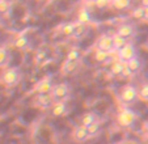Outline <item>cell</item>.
<instances>
[{
  "label": "cell",
  "mask_w": 148,
  "mask_h": 144,
  "mask_svg": "<svg viewBox=\"0 0 148 144\" xmlns=\"http://www.w3.org/2000/svg\"><path fill=\"white\" fill-rule=\"evenodd\" d=\"M135 121H136V113L134 110H131V109L127 108L123 109L117 115V123L119 127H125V128L131 127L135 123Z\"/></svg>",
  "instance_id": "cell-1"
},
{
  "label": "cell",
  "mask_w": 148,
  "mask_h": 144,
  "mask_svg": "<svg viewBox=\"0 0 148 144\" xmlns=\"http://www.w3.org/2000/svg\"><path fill=\"white\" fill-rule=\"evenodd\" d=\"M119 98L123 104L129 105V104H134L138 100V89L131 84L125 85L119 92Z\"/></svg>",
  "instance_id": "cell-2"
},
{
  "label": "cell",
  "mask_w": 148,
  "mask_h": 144,
  "mask_svg": "<svg viewBox=\"0 0 148 144\" xmlns=\"http://www.w3.org/2000/svg\"><path fill=\"white\" fill-rule=\"evenodd\" d=\"M20 71L14 67H11V68H7L5 71L3 72V75H1V81H3L4 85L7 86H14L18 84L20 81Z\"/></svg>",
  "instance_id": "cell-3"
},
{
  "label": "cell",
  "mask_w": 148,
  "mask_h": 144,
  "mask_svg": "<svg viewBox=\"0 0 148 144\" xmlns=\"http://www.w3.org/2000/svg\"><path fill=\"white\" fill-rule=\"evenodd\" d=\"M51 96H53L55 102H60V101H66L70 96V86L66 83H59L53 86L51 91Z\"/></svg>",
  "instance_id": "cell-4"
},
{
  "label": "cell",
  "mask_w": 148,
  "mask_h": 144,
  "mask_svg": "<svg viewBox=\"0 0 148 144\" xmlns=\"http://www.w3.org/2000/svg\"><path fill=\"white\" fill-rule=\"evenodd\" d=\"M117 53H118V59H119L121 62H123V63H127L130 59L136 56V50H135L134 45L129 43V42H127L121 50H118Z\"/></svg>",
  "instance_id": "cell-5"
},
{
  "label": "cell",
  "mask_w": 148,
  "mask_h": 144,
  "mask_svg": "<svg viewBox=\"0 0 148 144\" xmlns=\"http://www.w3.org/2000/svg\"><path fill=\"white\" fill-rule=\"evenodd\" d=\"M54 98L51 96V93H38V96L36 97V106L41 109H49L54 105Z\"/></svg>",
  "instance_id": "cell-6"
},
{
  "label": "cell",
  "mask_w": 148,
  "mask_h": 144,
  "mask_svg": "<svg viewBox=\"0 0 148 144\" xmlns=\"http://www.w3.org/2000/svg\"><path fill=\"white\" fill-rule=\"evenodd\" d=\"M97 49L102 51H106V53H113L114 49H113V38L112 36H108V34H103L98 38L97 41Z\"/></svg>",
  "instance_id": "cell-7"
},
{
  "label": "cell",
  "mask_w": 148,
  "mask_h": 144,
  "mask_svg": "<svg viewBox=\"0 0 148 144\" xmlns=\"http://www.w3.org/2000/svg\"><path fill=\"white\" fill-rule=\"evenodd\" d=\"M117 34L121 37H123L125 39H129L135 34V28L131 25V24H127V22H126V24H122V25L118 26Z\"/></svg>",
  "instance_id": "cell-8"
},
{
  "label": "cell",
  "mask_w": 148,
  "mask_h": 144,
  "mask_svg": "<svg viewBox=\"0 0 148 144\" xmlns=\"http://www.w3.org/2000/svg\"><path fill=\"white\" fill-rule=\"evenodd\" d=\"M72 136H73V139H75V141H79V143H83V141L89 139V134H88V131H87V127H84V126H81V125H79L77 127L75 128Z\"/></svg>",
  "instance_id": "cell-9"
},
{
  "label": "cell",
  "mask_w": 148,
  "mask_h": 144,
  "mask_svg": "<svg viewBox=\"0 0 148 144\" xmlns=\"http://www.w3.org/2000/svg\"><path fill=\"white\" fill-rule=\"evenodd\" d=\"M53 83H51L50 77H45L42 79L41 81H39L38 84H37L36 86V91L38 92V93H51V91H53Z\"/></svg>",
  "instance_id": "cell-10"
},
{
  "label": "cell",
  "mask_w": 148,
  "mask_h": 144,
  "mask_svg": "<svg viewBox=\"0 0 148 144\" xmlns=\"http://www.w3.org/2000/svg\"><path fill=\"white\" fill-rule=\"evenodd\" d=\"M51 113L54 117H63L67 113V105L66 101H60V102H54V105L51 106Z\"/></svg>",
  "instance_id": "cell-11"
},
{
  "label": "cell",
  "mask_w": 148,
  "mask_h": 144,
  "mask_svg": "<svg viewBox=\"0 0 148 144\" xmlns=\"http://www.w3.org/2000/svg\"><path fill=\"white\" fill-rule=\"evenodd\" d=\"M76 20H77V24H81V25H87L90 22V13L88 9L81 8L80 11L77 12V16H76Z\"/></svg>",
  "instance_id": "cell-12"
},
{
  "label": "cell",
  "mask_w": 148,
  "mask_h": 144,
  "mask_svg": "<svg viewBox=\"0 0 148 144\" xmlns=\"http://www.w3.org/2000/svg\"><path fill=\"white\" fill-rule=\"evenodd\" d=\"M87 131L89 134V138H95V136H97L102 131V125H101L100 121H96L92 125L87 126Z\"/></svg>",
  "instance_id": "cell-13"
},
{
  "label": "cell",
  "mask_w": 148,
  "mask_h": 144,
  "mask_svg": "<svg viewBox=\"0 0 148 144\" xmlns=\"http://www.w3.org/2000/svg\"><path fill=\"white\" fill-rule=\"evenodd\" d=\"M96 121H98L97 115H96L95 113H92V111H89V113H85L83 117H81V121H80V125L84 126V127H87V126L92 125L93 122H96Z\"/></svg>",
  "instance_id": "cell-14"
},
{
  "label": "cell",
  "mask_w": 148,
  "mask_h": 144,
  "mask_svg": "<svg viewBox=\"0 0 148 144\" xmlns=\"http://www.w3.org/2000/svg\"><path fill=\"white\" fill-rule=\"evenodd\" d=\"M112 38H113V49H114V51L121 50V49L127 43V39H125L123 37L118 36L117 33H115L114 36H112Z\"/></svg>",
  "instance_id": "cell-15"
},
{
  "label": "cell",
  "mask_w": 148,
  "mask_h": 144,
  "mask_svg": "<svg viewBox=\"0 0 148 144\" xmlns=\"http://www.w3.org/2000/svg\"><path fill=\"white\" fill-rule=\"evenodd\" d=\"M126 66L130 68V71L132 72V73H135V72H138L140 68H142V62H140V59L138 58V56H134L132 59H130L127 63H126Z\"/></svg>",
  "instance_id": "cell-16"
},
{
  "label": "cell",
  "mask_w": 148,
  "mask_h": 144,
  "mask_svg": "<svg viewBox=\"0 0 148 144\" xmlns=\"http://www.w3.org/2000/svg\"><path fill=\"white\" fill-rule=\"evenodd\" d=\"M123 67H125V63H123V62H121V60L113 62L112 66H110V73L114 76H121Z\"/></svg>",
  "instance_id": "cell-17"
},
{
  "label": "cell",
  "mask_w": 148,
  "mask_h": 144,
  "mask_svg": "<svg viewBox=\"0 0 148 144\" xmlns=\"http://www.w3.org/2000/svg\"><path fill=\"white\" fill-rule=\"evenodd\" d=\"M75 22H67L64 25L62 26V34L64 37H72L73 33H75Z\"/></svg>",
  "instance_id": "cell-18"
},
{
  "label": "cell",
  "mask_w": 148,
  "mask_h": 144,
  "mask_svg": "<svg viewBox=\"0 0 148 144\" xmlns=\"http://www.w3.org/2000/svg\"><path fill=\"white\" fill-rule=\"evenodd\" d=\"M29 46V39L25 36H20L14 39V47L18 49V50H24Z\"/></svg>",
  "instance_id": "cell-19"
},
{
  "label": "cell",
  "mask_w": 148,
  "mask_h": 144,
  "mask_svg": "<svg viewBox=\"0 0 148 144\" xmlns=\"http://www.w3.org/2000/svg\"><path fill=\"white\" fill-rule=\"evenodd\" d=\"M93 56H95V60L97 62V63H103V62H106L108 58H109V53L102 51V50H100V49H96Z\"/></svg>",
  "instance_id": "cell-20"
},
{
  "label": "cell",
  "mask_w": 148,
  "mask_h": 144,
  "mask_svg": "<svg viewBox=\"0 0 148 144\" xmlns=\"http://www.w3.org/2000/svg\"><path fill=\"white\" fill-rule=\"evenodd\" d=\"M113 5L115 9H126L131 4V0H112Z\"/></svg>",
  "instance_id": "cell-21"
},
{
  "label": "cell",
  "mask_w": 148,
  "mask_h": 144,
  "mask_svg": "<svg viewBox=\"0 0 148 144\" xmlns=\"http://www.w3.org/2000/svg\"><path fill=\"white\" fill-rule=\"evenodd\" d=\"M9 60V53L5 47H0V67H4Z\"/></svg>",
  "instance_id": "cell-22"
},
{
  "label": "cell",
  "mask_w": 148,
  "mask_h": 144,
  "mask_svg": "<svg viewBox=\"0 0 148 144\" xmlns=\"http://www.w3.org/2000/svg\"><path fill=\"white\" fill-rule=\"evenodd\" d=\"M138 97L142 98L143 101H148V83L142 84V86L138 91Z\"/></svg>",
  "instance_id": "cell-23"
},
{
  "label": "cell",
  "mask_w": 148,
  "mask_h": 144,
  "mask_svg": "<svg viewBox=\"0 0 148 144\" xmlns=\"http://www.w3.org/2000/svg\"><path fill=\"white\" fill-rule=\"evenodd\" d=\"M80 59V51L77 49H71L67 53V60L68 62H79Z\"/></svg>",
  "instance_id": "cell-24"
},
{
  "label": "cell",
  "mask_w": 148,
  "mask_h": 144,
  "mask_svg": "<svg viewBox=\"0 0 148 144\" xmlns=\"http://www.w3.org/2000/svg\"><path fill=\"white\" fill-rule=\"evenodd\" d=\"M76 67H77V62H68L67 60L64 63V66H63V71H64L66 73H71Z\"/></svg>",
  "instance_id": "cell-25"
},
{
  "label": "cell",
  "mask_w": 148,
  "mask_h": 144,
  "mask_svg": "<svg viewBox=\"0 0 148 144\" xmlns=\"http://www.w3.org/2000/svg\"><path fill=\"white\" fill-rule=\"evenodd\" d=\"M132 17L135 20H143L144 19V8L143 7H138L132 11Z\"/></svg>",
  "instance_id": "cell-26"
},
{
  "label": "cell",
  "mask_w": 148,
  "mask_h": 144,
  "mask_svg": "<svg viewBox=\"0 0 148 144\" xmlns=\"http://www.w3.org/2000/svg\"><path fill=\"white\" fill-rule=\"evenodd\" d=\"M11 9V3L8 0H0V13L4 14Z\"/></svg>",
  "instance_id": "cell-27"
},
{
  "label": "cell",
  "mask_w": 148,
  "mask_h": 144,
  "mask_svg": "<svg viewBox=\"0 0 148 144\" xmlns=\"http://www.w3.org/2000/svg\"><path fill=\"white\" fill-rule=\"evenodd\" d=\"M93 3H95V5L97 7V8L103 9V8H106V7L110 4V0H95Z\"/></svg>",
  "instance_id": "cell-28"
},
{
  "label": "cell",
  "mask_w": 148,
  "mask_h": 144,
  "mask_svg": "<svg viewBox=\"0 0 148 144\" xmlns=\"http://www.w3.org/2000/svg\"><path fill=\"white\" fill-rule=\"evenodd\" d=\"M84 33H85V30H84V25H81V24H76L73 36H75V37H81Z\"/></svg>",
  "instance_id": "cell-29"
},
{
  "label": "cell",
  "mask_w": 148,
  "mask_h": 144,
  "mask_svg": "<svg viewBox=\"0 0 148 144\" xmlns=\"http://www.w3.org/2000/svg\"><path fill=\"white\" fill-rule=\"evenodd\" d=\"M132 75H134V73L130 71V68L126 66V63H125V67H123V69H122V73H121V76H122V77H130V76H132Z\"/></svg>",
  "instance_id": "cell-30"
},
{
  "label": "cell",
  "mask_w": 148,
  "mask_h": 144,
  "mask_svg": "<svg viewBox=\"0 0 148 144\" xmlns=\"http://www.w3.org/2000/svg\"><path fill=\"white\" fill-rule=\"evenodd\" d=\"M143 128H144L145 134L148 135V121H147V122H144V125H143Z\"/></svg>",
  "instance_id": "cell-31"
},
{
  "label": "cell",
  "mask_w": 148,
  "mask_h": 144,
  "mask_svg": "<svg viewBox=\"0 0 148 144\" xmlns=\"http://www.w3.org/2000/svg\"><path fill=\"white\" fill-rule=\"evenodd\" d=\"M143 20H148V7L144 8V19Z\"/></svg>",
  "instance_id": "cell-32"
},
{
  "label": "cell",
  "mask_w": 148,
  "mask_h": 144,
  "mask_svg": "<svg viewBox=\"0 0 148 144\" xmlns=\"http://www.w3.org/2000/svg\"><path fill=\"white\" fill-rule=\"evenodd\" d=\"M142 7H143V8L148 7V0H142Z\"/></svg>",
  "instance_id": "cell-33"
},
{
  "label": "cell",
  "mask_w": 148,
  "mask_h": 144,
  "mask_svg": "<svg viewBox=\"0 0 148 144\" xmlns=\"http://www.w3.org/2000/svg\"><path fill=\"white\" fill-rule=\"evenodd\" d=\"M87 1H95V0H87Z\"/></svg>",
  "instance_id": "cell-34"
}]
</instances>
